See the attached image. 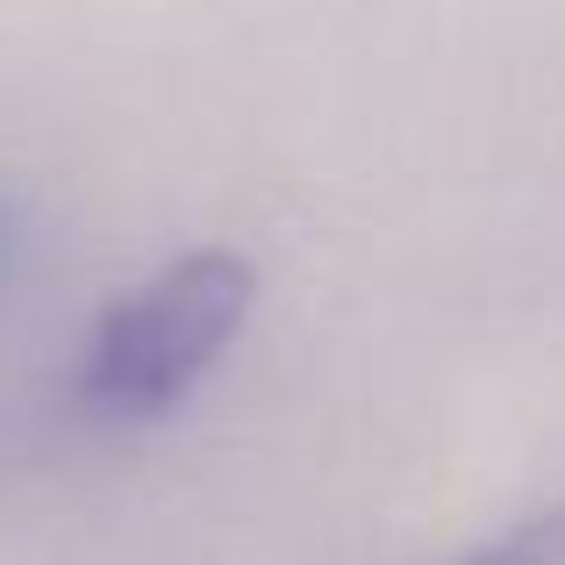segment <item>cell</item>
Listing matches in <instances>:
<instances>
[{
	"label": "cell",
	"instance_id": "cell-1",
	"mask_svg": "<svg viewBox=\"0 0 565 565\" xmlns=\"http://www.w3.org/2000/svg\"><path fill=\"white\" fill-rule=\"evenodd\" d=\"M250 301H258L250 258H236L222 244L172 258L129 301H115L100 316V330L86 337L79 408L100 415V423H158L236 344Z\"/></svg>",
	"mask_w": 565,
	"mask_h": 565
},
{
	"label": "cell",
	"instance_id": "cell-2",
	"mask_svg": "<svg viewBox=\"0 0 565 565\" xmlns=\"http://www.w3.org/2000/svg\"><path fill=\"white\" fill-rule=\"evenodd\" d=\"M458 565H565V509H544V515H523L515 530L487 537L472 558Z\"/></svg>",
	"mask_w": 565,
	"mask_h": 565
},
{
	"label": "cell",
	"instance_id": "cell-3",
	"mask_svg": "<svg viewBox=\"0 0 565 565\" xmlns=\"http://www.w3.org/2000/svg\"><path fill=\"white\" fill-rule=\"evenodd\" d=\"M22 244H29V207H22L14 186H0V273L22 258Z\"/></svg>",
	"mask_w": 565,
	"mask_h": 565
}]
</instances>
